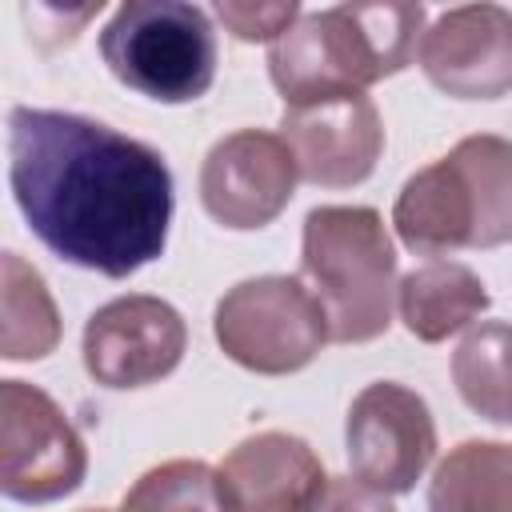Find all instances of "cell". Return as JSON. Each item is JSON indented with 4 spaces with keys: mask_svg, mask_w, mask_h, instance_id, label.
Instances as JSON below:
<instances>
[{
    "mask_svg": "<svg viewBox=\"0 0 512 512\" xmlns=\"http://www.w3.org/2000/svg\"><path fill=\"white\" fill-rule=\"evenodd\" d=\"M8 184L40 244L76 268L124 280L168 244L176 200L164 156L100 120L16 104Z\"/></svg>",
    "mask_w": 512,
    "mask_h": 512,
    "instance_id": "obj_1",
    "label": "cell"
},
{
    "mask_svg": "<svg viewBox=\"0 0 512 512\" xmlns=\"http://www.w3.org/2000/svg\"><path fill=\"white\" fill-rule=\"evenodd\" d=\"M424 4H336L304 12L272 48L268 76L284 108L336 92H364L412 64Z\"/></svg>",
    "mask_w": 512,
    "mask_h": 512,
    "instance_id": "obj_2",
    "label": "cell"
},
{
    "mask_svg": "<svg viewBox=\"0 0 512 512\" xmlns=\"http://www.w3.org/2000/svg\"><path fill=\"white\" fill-rule=\"evenodd\" d=\"M392 224L416 256L500 248L512 240V140L476 132L448 156L412 172L392 204Z\"/></svg>",
    "mask_w": 512,
    "mask_h": 512,
    "instance_id": "obj_3",
    "label": "cell"
},
{
    "mask_svg": "<svg viewBox=\"0 0 512 512\" xmlns=\"http://www.w3.org/2000/svg\"><path fill=\"white\" fill-rule=\"evenodd\" d=\"M300 280L328 316L336 344H368L388 332L396 304V248L368 204H320L304 216Z\"/></svg>",
    "mask_w": 512,
    "mask_h": 512,
    "instance_id": "obj_4",
    "label": "cell"
},
{
    "mask_svg": "<svg viewBox=\"0 0 512 512\" xmlns=\"http://www.w3.org/2000/svg\"><path fill=\"white\" fill-rule=\"evenodd\" d=\"M108 72L160 104L200 100L216 80V32L204 8L180 0H124L100 32Z\"/></svg>",
    "mask_w": 512,
    "mask_h": 512,
    "instance_id": "obj_5",
    "label": "cell"
},
{
    "mask_svg": "<svg viewBox=\"0 0 512 512\" xmlns=\"http://www.w3.org/2000/svg\"><path fill=\"white\" fill-rule=\"evenodd\" d=\"M220 352L260 376L308 368L328 336V316L300 276H252L232 284L212 312Z\"/></svg>",
    "mask_w": 512,
    "mask_h": 512,
    "instance_id": "obj_6",
    "label": "cell"
},
{
    "mask_svg": "<svg viewBox=\"0 0 512 512\" xmlns=\"http://www.w3.org/2000/svg\"><path fill=\"white\" fill-rule=\"evenodd\" d=\"M88 472V448L68 412L36 384L0 380V488L20 504L72 496Z\"/></svg>",
    "mask_w": 512,
    "mask_h": 512,
    "instance_id": "obj_7",
    "label": "cell"
},
{
    "mask_svg": "<svg viewBox=\"0 0 512 512\" xmlns=\"http://www.w3.org/2000/svg\"><path fill=\"white\" fill-rule=\"evenodd\" d=\"M344 452L356 480L384 496L412 492L436 456V420L420 392L372 380L356 392L344 420Z\"/></svg>",
    "mask_w": 512,
    "mask_h": 512,
    "instance_id": "obj_8",
    "label": "cell"
},
{
    "mask_svg": "<svg viewBox=\"0 0 512 512\" xmlns=\"http://www.w3.org/2000/svg\"><path fill=\"white\" fill-rule=\"evenodd\" d=\"M188 348L184 316L148 292L100 304L84 324V368L104 388H144L176 372Z\"/></svg>",
    "mask_w": 512,
    "mask_h": 512,
    "instance_id": "obj_9",
    "label": "cell"
},
{
    "mask_svg": "<svg viewBox=\"0 0 512 512\" xmlns=\"http://www.w3.org/2000/svg\"><path fill=\"white\" fill-rule=\"evenodd\" d=\"M296 180V156L280 132L240 128L208 148L200 164V204L216 224L252 232L288 208Z\"/></svg>",
    "mask_w": 512,
    "mask_h": 512,
    "instance_id": "obj_10",
    "label": "cell"
},
{
    "mask_svg": "<svg viewBox=\"0 0 512 512\" xmlns=\"http://www.w3.org/2000/svg\"><path fill=\"white\" fill-rule=\"evenodd\" d=\"M280 140L292 148L300 180L316 188H352L376 172L384 120L364 92H336L284 108Z\"/></svg>",
    "mask_w": 512,
    "mask_h": 512,
    "instance_id": "obj_11",
    "label": "cell"
},
{
    "mask_svg": "<svg viewBox=\"0 0 512 512\" xmlns=\"http://www.w3.org/2000/svg\"><path fill=\"white\" fill-rule=\"evenodd\" d=\"M416 60L440 92L496 100L512 92V12L500 4L448 8L424 28Z\"/></svg>",
    "mask_w": 512,
    "mask_h": 512,
    "instance_id": "obj_12",
    "label": "cell"
},
{
    "mask_svg": "<svg viewBox=\"0 0 512 512\" xmlns=\"http://www.w3.org/2000/svg\"><path fill=\"white\" fill-rule=\"evenodd\" d=\"M220 480L232 512H316L332 484L312 444L276 428L244 436L220 460Z\"/></svg>",
    "mask_w": 512,
    "mask_h": 512,
    "instance_id": "obj_13",
    "label": "cell"
},
{
    "mask_svg": "<svg viewBox=\"0 0 512 512\" xmlns=\"http://www.w3.org/2000/svg\"><path fill=\"white\" fill-rule=\"evenodd\" d=\"M396 308L416 340L440 344L488 312V288L460 260H428L396 284Z\"/></svg>",
    "mask_w": 512,
    "mask_h": 512,
    "instance_id": "obj_14",
    "label": "cell"
},
{
    "mask_svg": "<svg viewBox=\"0 0 512 512\" xmlns=\"http://www.w3.org/2000/svg\"><path fill=\"white\" fill-rule=\"evenodd\" d=\"M428 512H512V444L460 440L428 480Z\"/></svg>",
    "mask_w": 512,
    "mask_h": 512,
    "instance_id": "obj_15",
    "label": "cell"
},
{
    "mask_svg": "<svg viewBox=\"0 0 512 512\" xmlns=\"http://www.w3.org/2000/svg\"><path fill=\"white\" fill-rule=\"evenodd\" d=\"M0 356L40 360L60 344V312L44 276L20 256H0Z\"/></svg>",
    "mask_w": 512,
    "mask_h": 512,
    "instance_id": "obj_16",
    "label": "cell"
},
{
    "mask_svg": "<svg viewBox=\"0 0 512 512\" xmlns=\"http://www.w3.org/2000/svg\"><path fill=\"white\" fill-rule=\"evenodd\" d=\"M452 380L460 400L476 416L512 424V324L484 320L468 328V336L452 352Z\"/></svg>",
    "mask_w": 512,
    "mask_h": 512,
    "instance_id": "obj_17",
    "label": "cell"
},
{
    "mask_svg": "<svg viewBox=\"0 0 512 512\" xmlns=\"http://www.w3.org/2000/svg\"><path fill=\"white\" fill-rule=\"evenodd\" d=\"M120 512H232L220 468L204 460H164L120 500Z\"/></svg>",
    "mask_w": 512,
    "mask_h": 512,
    "instance_id": "obj_18",
    "label": "cell"
},
{
    "mask_svg": "<svg viewBox=\"0 0 512 512\" xmlns=\"http://www.w3.org/2000/svg\"><path fill=\"white\" fill-rule=\"evenodd\" d=\"M216 16H220V24H224L236 40H244V44H256V40L276 44V40L304 16V12H300L296 0H276V4L220 0V4H216Z\"/></svg>",
    "mask_w": 512,
    "mask_h": 512,
    "instance_id": "obj_19",
    "label": "cell"
},
{
    "mask_svg": "<svg viewBox=\"0 0 512 512\" xmlns=\"http://www.w3.org/2000/svg\"><path fill=\"white\" fill-rule=\"evenodd\" d=\"M316 512H396V504L356 476H336Z\"/></svg>",
    "mask_w": 512,
    "mask_h": 512,
    "instance_id": "obj_20",
    "label": "cell"
},
{
    "mask_svg": "<svg viewBox=\"0 0 512 512\" xmlns=\"http://www.w3.org/2000/svg\"><path fill=\"white\" fill-rule=\"evenodd\" d=\"M84 512H108V508H84Z\"/></svg>",
    "mask_w": 512,
    "mask_h": 512,
    "instance_id": "obj_21",
    "label": "cell"
}]
</instances>
